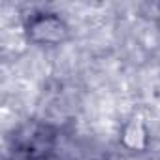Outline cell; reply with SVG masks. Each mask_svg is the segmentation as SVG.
I'll return each instance as SVG.
<instances>
[{"label":"cell","mask_w":160,"mask_h":160,"mask_svg":"<svg viewBox=\"0 0 160 160\" xmlns=\"http://www.w3.org/2000/svg\"><path fill=\"white\" fill-rule=\"evenodd\" d=\"M27 34L28 40L36 43H60L68 36V27L57 13H32L27 19Z\"/></svg>","instance_id":"6da1fadb"}]
</instances>
